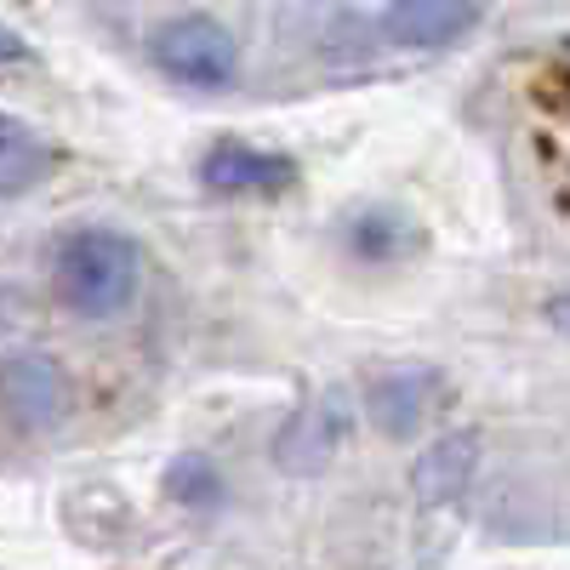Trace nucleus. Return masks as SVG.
Here are the masks:
<instances>
[{"mask_svg":"<svg viewBox=\"0 0 570 570\" xmlns=\"http://www.w3.org/2000/svg\"><path fill=\"white\" fill-rule=\"evenodd\" d=\"M142 252L115 228H80L52 257V297L75 320H115L137 303Z\"/></svg>","mask_w":570,"mask_h":570,"instance_id":"obj_1","label":"nucleus"},{"mask_svg":"<svg viewBox=\"0 0 570 570\" xmlns=\"http://www.w3.org/2000/svg\"><path fill=\"white\" fill-rule=\"evenodd\" d=\"M149 58H155L171 80H183V86L217 91V86L234 80V69H240V46H234V35H228L217 18L188 12V18H171V23L155 35Z\"/></svg>","mask_w":570,"mask_h":570,"instance_id":"obj_2","label":"nucleus"},{"mask_svg":"<svg viewBox=\"0 0 570 570\" xmlns=\"http://www.w3.org/2000/svg\"><path fill=\"white\" fill-rule=\"evenodd\" d=\"M343 440H348V394L343 389H325V394H314L292 422L279 428L274 462L292 473V480H308V473H320L331 456H337Z\"/></svg>","mask_w":570,"mask_h":570,"instance_id":"obj_3","label":"nucleus"},{"mask_svg":"<svg viewBox=\"0 0 570 570\" xmlns=\"http://www.w3.org/2000/svg\"><path fill=\"white\" fill-rule=\"evenodd\" d=\"M440 400H445V383H440V371H428V365H394V371H376L365 383V416L383 428L389 440L422 434Z\"/></svg>","mask_w":570,"mask_h":570,"instance_id":"obj_4","label":"nucleus"},{"mask_svg":"<svg viewBox=\"0 0 570 570\" xmlns=\"http://www.w3.org/2000/svg\"><path fill=\"white\" fill-rule=\"evenodd\" d=\"M473 23H480V0H389L383 35L411 52H440L456 46Z\"/></svg>","mask_w":570,"mask_h":570,"instance_id":"obj_5","label":"nucleus"},{"mask_svg":"<svg viewBox=\"0 0 570 570\" xmlns=\"http://www.w3.org/2000/svg\"><path fill=\"white\" fill-rule=\"evenodd\" d=\"M473 468H480V434L456 428V434L428 440L416 451V462H411V497L422 508H445V502H456L473 485Z\"/></svg>","mask_w":570,"mask_h":570,"instance_id":"obj_6","label":"nucleus"},{"mask_svg":"<svg viewBox=\"0 0 570 570\" xmlns=\"http://www.w3.org/2000/svg\"><path fill=\"white\" fill-rule=\"evenodd\" d=\"M297 177V166L285 155L252 149V142H217V149L200 160V183L212 195H279L285 183Z\"/></svg>","mask_w":570,"mask_h":570,"instance_id":"obj_7","label":"nucleus"},{"mask_svg":"<svg viewBox=\"0 0 570 570\" xmlns=\"http://www.w3.org/2000/svg\"><path fill=\"white\" fill-rule=\"evenodd\" d=\"M7 405H12L23 434H46V428H58L63 405H69L63 371L46 354H12L7 360Z\"/></svg>","mask_w":570,"mask_h":570,"instance_id":"obj_8","label":"nucleus"},{"mask_svg":"<svg viewBox=\"0 0 570 570\" xmlns=\"http://www.w3.org/2000/svg\"><path fill=\"white\" fill-rule=\"evenodd\" d=\"M46 177V142L18 120L7 115L0 120V200H18Z\"/></svg>","mask_w":570,"mask_h":570,"instance_id":"obj_9","label":"nucleus"},{"mask_svg":"<svg viewBox=\"0 0 570 570\" xmlns=\"http://www.w3.org/2000/svg\"><path fill=\"white\" fill-rule=\"evenodd\" d=\"M166 497L183 502V508H217L223 502V473L200 451H188L166 468Z\"/></svg>","mask_w":570,"mask_h":570,"instance_id":"obj_10","label":"nucleus"},{"mask_svg":"<svg viewBox=\"0 0 570 570\" xmlns=\"http://www.w3.org/2000/svg\"><path fill=\"white\" fill-rule=\"evenodd\" d=\"M400 223L394 217H383V212H371V217H360L354 228H348V240H354V252H371V257H394V234Z\"/></svg>","mask_w":570,"mask_h":570,"instance_id":"obj_11","label":"nucleus"},{"mask_svg":"<svg viewBox=\"0 0 570 570\" xmlns=\"http://www.w3.org/2000/svg\"><path fill=\"white\" fill-rule=\"evenodd\" d=\"M542 314H548V325L559 331V337H570V292L548 297V303H542Z\"/></svg>","mask_w":570,"mask_h":570,"instance_id":"obj_12","label":"nucleus"}]
</instances>
